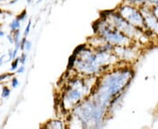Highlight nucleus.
Instances as JSON below:
<instances>
[{
  "mask_svg": "<svg viewBox=\"0 0 158 129\" xmlns=\"http://www.w3.org/2000/svg\"><path fill=\"white\" fill-rule=\"evenodd\" d=\"M10 27H11V32H14V31H16V30H19V29L20 28V21L19 20V19H14L12 22L10 24Z\"/></svg>",
  "mask_w": 158,
  "mask_h": 129,
  "instance_id": "f257e3e1",
  "label": "nucleus"
},
{
  "mask_svg": "<svg viewBox=\"0 0 158 129\" xmlns=\"http://www.w3.org/2000/svg\"><path fill=\"white\" fill-rule=\"evenodd\" d=\"M10 93H11V90L9 87H7V86H4L3 87V89H2V98H4V99H6V98H8L9 96H10Z\"/></svg>",
  "mask_w": 158,
  "mask_h": 129,
  "instance_id": "f03ea898",
  "label": "nucleus"
},
{
  "mask_svg": "<svg viewBox=\"0 0 158 129\" xmlns=\"http://www.w3.org/2000/svg\"><path fill=\"white\" fill-rule=\"evenodd\" d=\"M19 58H18V59H14L13 60H12V63H11V72H13V71H15L16 69L19 66Z\"/></svg>",
  "mask_w": 158,
  "mask_h": 129,
  "instance_id": "7ed1b4c3",
  "label": "nucleus"
},
{
  "mask_svg": "<svg viewBox=\"0 0 158 129\" xmlns=\"http://www.w3.org/2000/svg\"><path fill=\"white\" fill-rule=\"evenodd\" d=\"M76 59H77V55H75L73 54L72 56L70 57L69 59V66L68 68H71L74 66V63L76 62Z\"/></svg>",
  "mask_w": 158,
  "mask_h": 129,
  "instance_id": "20e7f679",
  "label": "nucleus"
},
{
  "mask_svg": "<svg viewBox=\"0 0 158 129\" xmlns=\"http://www.w3.org/2000/svg\"><path fill=\"white\" fill-rule=\"evenodd\" d=\"M85 45H79L78 47H77V49H75L73 54H75V55H77V54L78 52H80V51H84V49H85Z\"/></svg>",
  "mask_w": 158,
  "mask_h": 129,
  "instance_id": "39448f33",
  "label": "nucleus"
},
{
  "mask_svg": "<svg viewBox=\"0 0 158 129\" xmlns=\"http://www.w3.org/2000/svg\"><path fill=\"white\" fill-rule=\"evenodd\" d=\"M27 17V11H23L19 16L17 17V19H19V21H21V20H24L25 19V17Z\"/></svg>",
  "mask_w": 158,
  "mask_h": 129,
  "instance_id": "423d86ee",
  "label": "nucleus"
},
{
  "mask_svg": "<svg viewBox=\"0 0 158 129\" xmlns=\"http://www.w3.org/2000/svg\"><path fill=\"white\" fill-rule=\"evenodd\" d=\"M19 80H18L16 78H13V79H11V86L13 87V88H16L18 85H19Z\"/></svg>",
  "mask_w": 158,
  "mask_h": 129,
  "instance_id": "0eeeda50",
  "label": "nucleus"
},
{
  "mask_svg": "<svg viewBox=\"0 0 158 129\" xmlns=\"http://www.w3.org/2000/svg\"><path fill=\"white\" fill-rule=\"evenodd\" d=\"M26 60H27V55H26V53H22L21 56L19 57V62H20L22 65H24Z\"/></svg>",
  "mask_w": 158,
  "mask_h": 129,
  "instance_id": "6e6552de",
  "label": "nucleus"
},
{
  "mask_svg": "<svg viewBox=\"0 0 158 129\" xmlns=\"http://www.w3.org/2000/svg\"><path fill=\"white\" fill-rule=\"evenodd\" d=\"M31 47H32V43L30 41H28V40H27L26 41V44H25V48L24 49H26L27 51H30Z\"/></svg>",
  "mask_w": 158,
  "mask_h": 129,
  "instance_id": "1a4fd4ad",
  "label": "nucleus"
},
{
  "mask_svg": "<svg viewBox=\"0 0 158 129\" xmlns=\"http://www.w3.org/2000/svg\"><path fill=\"white\" fill-rule=\"evenodd\" d=\"M31 20L29 21L28 24H27V28L25 30V36H27L29 33V32H30V28H31Z\"/></svg>",
  "mask_w": 158,
  "mask_h": 129,
  "instance_id": "9d476101",
  "label": "nucleus"
},
{
  "mask_svg": "<svg viewBox=\"0 0 158 129\" xmlns=\"http://www.w3.org/2000/svg\"><path fill=\"white\" fill-rule=\"evenodd\" d=\"M11 75H12V73H10V74H7V73H6V74H2V75H0V81H2L3 79H6L7 77L11 76Z\"/></svg>",
  "mask_w": 158,
  "mask_h": 129,
  "instance_id": "9b49d317",
  "label": "nucleus"
},
{
  "mask_svg": "<svg viewBox=\"0 0 158 129\" xmlns=\"http://www.w3.org/2000/svg\"><path fill=\"white\" fill-rule=\"evenodd\" d=\"M24 72H25V66H24V65H22V66H21L18 69L17 73H23Z\"/></svg>",
  "mask_w": 158,
  "mask_h": 129,
  "instance_id": "f8f14e48",
  "label": "nucleus"
},
{
  "mask_svg": "<svg viewBox=\"0 0 158 129\" xmlns=\"http://www.w3.org/2000/svg\"><path fill=\"white\" fill-rule=\"evenodd\" d=\"M7 40H9V42H10L11 44H13V43H14V40H13L12 35H8V36H7Z\"/></svg>",
  "mask_w": 158,
  "mask_h": 129,
  "instance_id": "ddd939ff",
  "label": "nucleus"
},
{
  "mask_svg": "<svg viewBox=\"0 0 158 129\" xmlns=\"http://www.w3.org/2000/svg\"><path fill=\"white\" fill-rule=\"evenodd\" d=\"M4 36H5V32H4L3 31L0 30V38H1V37H4Z\"/></svg>",
  "mask_w": 158,
  "mask_h": 129,
  "instance_id": "4468645a",
  "label": "nucleus"
},
{
  "mask_svg": "<svg viewBox=\"0 0 158 129\" xmlns=\"http://www.w3.org/2000/svg\"><path fill=\"white\" fill-rule=\"evenodd\" d=\"M18 1H19V0H11V2H10V5H13V4H15Z\"/></svg>",
  "mask_w": 158,
  "mask_h": 129,
  "instance_id": "2eb2a0df",
  "label": "nucleus"
},
{
  "mask_svg": "<svg viewBox=\"0 0 158 129\" xmlns=\"http://www.w3.org/2000/svg\"><path fill=\"white\" fill-rule=\"evenodd\" d=\"M2 62H3V57H0V66L2 64Z\"/></svg>",
  "mask_w": 158,
  "mask_h": 129,
  "instance_id": "dca6fc26",
  "label": "nucleus"
},
{
  "mask_svg": "<svg viewBox=\"0 0 158 129\" xmlns=\"http://www.w3.org/2000/svg\"><path fill=\"white\" fill-rule=\"evenodd\" d=\"M2 13H3V11H2V10H1V9H0V14H2Z\"/></svg>",
  "mask_w": 158,
  "mask_h": 129,
  "instance_id": "f3484780",
  "label": "nucleus"
},
{
  "mask_svg": "<svg viewBox=\"0 0 158 129\" xmlns=\"http://www.w3.org/2000/svg\"><path fill=\"white\" fill-rule=\"evenodd\" d=\"M2 1H4V0H0V2H2Z\"/></svg>",
  "mask_w": 158,
  "mask_h": 129,
  "instance_id": "a211bd4d",
  "label": "nucleus"
}]
</instances>
